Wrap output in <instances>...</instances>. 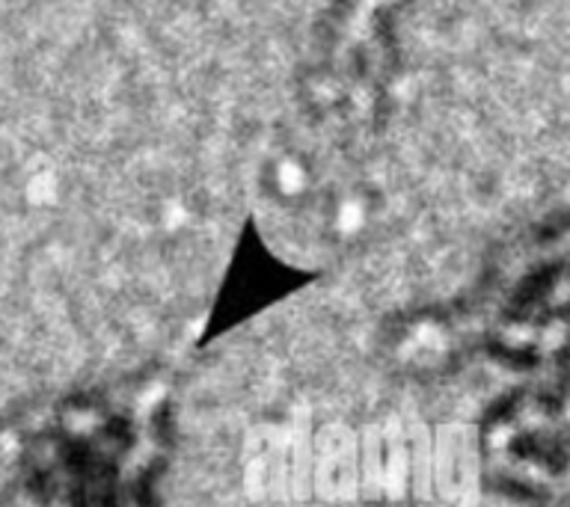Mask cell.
Listing matches in <instances>:
<instances>
[{
    "label": "cell",
    "instance_id": "obj_1",
    "mask_svg": "<svg viewBox=\"0 0 570 507\" xmlns=\"http://www.w3.org/2000/svg\"><path fill=\"white\" fill-rule=\"evenodd\" d=\"M169 443L158 395L71 391L18 445V493L24 507H158Z\"/></svg>",
    "mask_w": 570,
    "mask_h": 507
}]
</instances>
